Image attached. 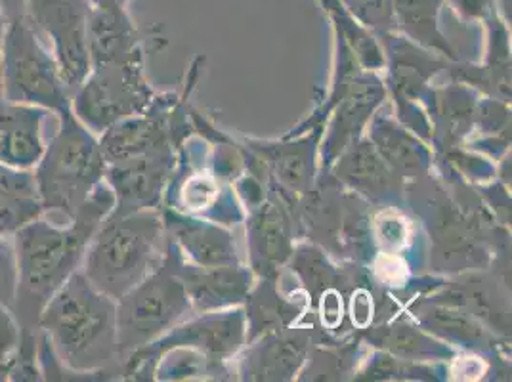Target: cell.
Instances as JSON below:
<instances>
[{"instance_id": "11", "label": "cell", "mask_w": 512, "mask_h": 382, "mask_svg": "<svg viewBox=\"0 0 512 382\" xmlns=\"http://www.w3.org/2000/svg\"><path fill=\"white\" fill-rule=\"evenodd\" d=\"M511 285L486 270L463 272L451 281H438L421 300L453 306L469 312L491 333L511 337Z\"/></svg>"}, {"instance_id": "34", "label": "cell", "mask_w": 512, "mask_h": 382, "mask_svg": "<svg viewBox=\"0 0 512 382\" xmlns=\"http://www.w3.org/2000/svg\"><path fill=\"white\" fill-rule=\"evenodd\" d=\"M41 214L39 199H0V234L14 235Z\"/></svg>"}, {"instance_id": "42", "label": "cell", "mask_w": 512, "mask_h": 382, "mask_svg": "<svg viewBox=\"0 0 512 382\" xmlns=\"http://www.w3.org/2000/svg\"><path fill=\"white\" fill-rule=\"evenodd\" d=\"M6 27H8V22H6V18H4V14H2V10H0V67H2V46H4Z\"/></svg>"}, {"instance_id": "8", "label": "cell", "mask_w": 512, "mask_h": 382, "mask_svg": "<svg viewBox=\"0 0 512 382\" xmlns=\"http://www.w3.org/2000/svg\"><path fill=\"white\" fill-rule=\"evenodd\" d=\"M245 337L247 321L243 310L203 312L201 318L172 327L163 337L132 352L121 361V375H125V379H142V375H153L155 363L172 348H190L218 365L230 360L243 348Z\"/></svg>"}, {"instance_id": "38", "label": "cell", "mask_w": 512, "mask_h": 382, "mask_svg": "<svg viewBox=\"0 0 512 382\" xmlns=\"http://www.w3.org/2000/svg\"><path fill=\"white\" fill-rule=\"evenodd\" d=\"M22 335L20 321L14 316L12 308L0 302V367L14 354Z\"/></svg>"}, {"instance_id": "41", "label": "cell", "mask_w": 512, "mask_h": 382, "mask_svg": "<svg viewBox=\"0 0 512 382\" xmlns=\"http://www.w3.org/2000/svg\"><path fill=\"white\" fill-rule=\"evenodd\" d=\"M90 8H106V6H127L128 0H85Z\"/></svg>"}, {"instance_id": "5", "label": "cell", "mask_w": 512, "mask_h": 382, "mask_svg": "<svg viewBox=\"0 0 512 382\" xmlns=\"http://www.w3.org/2000/svg\"><path fill=\"white\" fill-rule=\"evenodd\" d=\"M0 98L43 107L56 117L71 109V92L65 86L58 64L27 18L8 22L6 27Z\"/></svg>"}, {"instance_id": "40", "label": "cell", "mask_w": 512, "mask_h": 382, "mask_svg": "<svg viewBox=\"0 0 512 382\" xmlns=\"http://www.w3.org/2000/svg\"><path fill=\"white\" fill-rule=\"evenodd\" d=\"M0 10L6 18V22L22 20L27 10V0H0Z\"/></svg>"}, {"instance_id": "6", "label": "cell", "mask_w": 512, "mask_h": 382, "mask_svg": "<svg viewBox=\"0 0 512 382\" xmlns=\"http://www.w3.org/2000/svg\"><path fill=\"white\" fill-rule=\"evenodd\" d=\"M117 302L119 365L132 352L169 333L192 312V300L182 279L165 260Z\"/></svg>"}, {"instance_id": "1", "label": "cell", "mask_w": 512, "mask_h": 382, "mask_svg": "<svg viewBox=\"0 0 512 382\" xmlns=\"http://www.w3.org/2000/svg\"><path fill=\"white\" fill-rule=\"evenodd\" d=\"M113 207L115 199L104 180L65 226L52 224L41 214L14 234L18 295L12 312L22 329L39 331L37 321L46 300L81 270L92 237Z\"/></svg>"}, {"instance_id": "19", "label": "cell", "mask_w": 512, "mask_h": 382, "mask_svg": "<svg viewBox=\"0 0 512 382\" xmlns=\"http://www.w3.org/2000/svg\"><path fill=\"white\" fill-rule=\"evenodd\" d=\"M161 216L165 234L176 243L182 255H188L192 264L205 268L239 264L234 237L228 230L218 226V222H205L176 213L171 207L161 211Z\"/></svg>"}, {"instance_id": "27", "label": "cell", "mask_w": 512, "mask_h": 382, "mask_svg": "<svg viewBox=\"0 0 512 382\" xmlns=\"http://www.w3.org/2000/svg\"><path fill=\"white\" fill-rule=\"evenodd\" d=\"M245 302H247V312H245L247 344L270 331H278L293 325L299 319L300 312L306 304V300H291V297L281 295L278 277H262V281L256 287H251Z\"/></svg>"}, {"instance_id": "7", "label": "cell", "mask_w": 512, "mask_h": 382, "mask_svg": "<svg viewBox=\"0 0 512 382\" xmlns=\"http://www.w3.org/2000/svg\"><path fill=\"white\" fill-rule=\"evenodd\" d=\"M144 77V58L96 65L71 94V111L90 132L100 136L119 121L144 113L155 100Z\"/></svg>"}, {"instance_id": "24", "label": "cell", "mask_w": 512, "mask_h": 382, "mask_svg": "<svg viewBox=\"0 0 512 382\" xmlns=\"http://www.w3.org/2000/svg\"><path fill=\"white\" fill-rule=\"evenodd\" d=\"M413 318L427 333L446 340L448 344H457L474 352H484L495 346V337L490 329L461 308L419 298L413 308Z\"/></svg>"}, {"instance_id": "43", "label": "cell", "mask_w": 512, "mask_h": 382, "mask_svg": "<svg viewBox=\"0 0 512 382\" xmlns=\"http://www.w3.org/2000/svg\"><path fill=\"white\" fill-rule=\"evenodd\" d=\"M501 4H503L505 14H507V16H509V20H511V0H501Z\"/></svg>"}, {"instance_id": "3", "label": "cell", "mask_w": 512, "mask_h": 382, "mask_svg": "<svg viewBox=\"0 0 512 382\" xmlns=\"http://www.w3.org/2000/svg\"><path fill=\"white\" fill-rule=\"evenodd\" d=\"M165 241L159 209L109 213L86 249L81 272L98 291L119 300L161 264Z\"/></svg>"}, {"instance_id": "23", "label": "cell", "mask_w": 512, "mask_h": 382, "mask_svg": "<svg viewBox=\"0 0 512 382\" xmlns=\"http://www.w3.org/2000/svg\"><path fill=\"white\" fill-rule=\"evenodd\" d=\"M367 138L379 151L384 163L400 178L415 182L430 174L432 151L417 138V134L394 119L377 115Z\"/></svg>"}, {"instance_id": "16", "label": "cell", "mask_w": 512, "mask_h": 382, "mask_svg": "<svg viewBox=\"0 0 512 382\" xmlns=\"http://www.w3.org/2000/svg\"><path fill=\"white\" fill-rule=\"evenodd\" d=\"M314 346V331L308 327H283L249 342L239 360V375L245 381H291Z\"/></svg>"}, {"instance_id": "37", "label": "cell", "mask_w": 512, "mask_h": 382, "mask_svg": "<svg viewBox=\"0 0 512 382\" xmlns=\"http://www.w3.org/2000/svg\"><path fill=\"white\" fill-rule=\"evenodd\" d=\"M182 199H184V209L192 213H203L211 209L214 203L218 201V188L211 176L203 174H193L192 178L186 182L182 190Z\"/></svg>"}, {"instance_id": "30", "label": "cell", "mask_w": 512, "mask_h": 382, "mask_svg": "<svg viewBox=\"0 0 512 382\" xmlns=\"http://www.w3.org/2000/svg\"><path fill=\"white\" fill-rule=\"evenodd\" d=\"M490 33V54L488 65L482 67L488 94L501 102H511V48L505 23L497 16V10L484 20Z\"/></svg>"}, {"instance_id": "29", "label": "cell", "mask_w": 512, "mask_h": 382, "mask_svg": "<svg viewBox=\"0 0 512 382\" xmlns=\"http://www.w3.org/2000/svg\"><path fill=\"white\" fill-rule=\"evenodd\" d=\"M289 268L299 277L300 287L316 304L318 298L329 289H344L341 283L346 274L337 270L327 255L316 245H302L289 258Z\"/></svg>"}, {"instance_id": "22", "label": "cell", "mask_w": 512, "mask_h": 382, "mask_svg": "<svg viewBox=\"0 0 512 382\" xmlns=\"http://www.w3.org/2000/svg\"><path fill=\"white\" fill-rule=\"evenodd\" d=\"M388 41V58L384 67H388V85L394 94V100L421 102L425 100L428 83L448 69V60L436 58L427 48L411 43L406 37H396L394 33L383 35Z\"/></svg>"}, {"instance_id": "10", "label": "cell", "mask_w": 512, "mask_h": 382, "mask_svg": "<svg viewBox=\"0 0 512 382\" xmlns=\"http://www.w3.org/2000/svg\"><path fill=\"white\" fill-rule=\"evenodd\" d=\"M85 0H27L25 18L46 41L65 86L73 94L90 73Z\"/></svg>"}, {"instance_id": "14", "label": "cell", "mask_w": 512, "mask_h": 382, "mask_svg": "<svg viewBox=\"0 0 512 382\" xmlns=\"http://www.w3.org/2000/svg\"><path fill=\"white\" fill-rule=\"evenodd\" d=\"M327 170L342 188L384 209L398 207L406 190V180L390 169L371 140L362 136L344 149Z\"/></svg>"}, {"instance_id": "9", "label": "cell", "mask_w": 512, "mask_h": 382, "mask_svg": "<svg viewBox=\"0 0 512 382\" xmlns=\"http://www.w3.org/2000/svg\"><path fill=\"white\" fill-rule=\"evenodd\" d=\"M339 60L341 65L331 102L335 111L321 144L325 170L335 163L344 149L362 136L363 128L371 121L375 109L383 104L386 96L383 81L373 71L363 69L358 64L354 52L342 39H339Z\"/></svg>"}, {"instance_id": "15", "label": "cell", "mask_w": 512, "mask_h": 382, "mask_svg": "<svg viewBox=\"0 0 512 382\" xmlns=\"http://www.w3.org/2000/svg\"><path fill=\"white\" fill-rule=\"evenodd\" d=\"M321 125L310 136L297 142L253 144L251 148L268 170L272 190L285 203L293 218H297L300 197L312 190L316 182V151L321 138Z\"/></svg>"}, {"instance_id": "18", "label": "cell", "mask_w": 512, "mask_h": 382, "mask_svg": "<svg viewBox=\"0 0 512 382\" xmlns=\"http://www.w3.org/2000/svg\"><path fill=\"white\" fill-rule=\"evenodd\" d=\"M163 106V100L155 98L144 113L119 121L98 136L107 165L172 149L171 128Z\"/></svg>"}, {"instance_id": "2", "label": "cell", "mask_w": 512, "mask_h": 382, "mask_svg": "<svg viewBox=\"0 0 512 382\" xmlns=\"http://www.w3.org/2000/svg\"><path fill=\"white\" fill-rule=\"evenodd\" d=\"M58 360L83 381L107 379L119 367L117 302L79 270L46 300L37 321Z\"/></svg>"}, {"instance_id": "25", "label": "cell", "mask_w": 512, "mask_h": 382, "mask_svg": "<svg viewBox=\"0 0 512 382\" xmlns=\"http://www.w3.org/2000/svg\"><path fill=\"white\" fill-rule=\"evenodd\" d=\"M363 339L384 352L409 361H436L451 358L448 344L432 339L419 323L411 319H386L381 325L365 327Z\"/></svg>"}, {"instance_id": "28", "label": "cell", "mask_w": 512, "mask_h": 382, "mask_svg": "<svg viewBox=\"0 0 512 382\" xmlns=\"http://www.w3.org/2000/svg\"><path fill=\"white\" fill-rule=\"evenodd\" d=\"M442 4L444 0H392L396 31H402L411 43L457 62V52L440 29Z\"/></svg>"}, {"instance_id": "17", "label": "cell", "mask_w": 512, "mask_h": 382, "mask_svg": "<svg viewBox=\"0 0 512 382\" xmlns=\"http://www.w3.org/2000/svg\"><path fill=\"white\" fill-rule=\"evenodd\" d=\"M295 218L278 195L266 197L251 209L247 220L249 260L256 276L278 277L295 251Z\"/></svg>"}, {"instance_id": "20", "label": "cell", "mask_w": 512, "mask_h": 382, "mask_svg": "<svg viewBox=\"0 0 512 382\" xmlns=\"http://www.w3.org/2000/svg\"><path fill=\"white\" fill-rule=\"evenodd\" d=\"M46 115L43 107L0 98V163L23 170L37 167L46 148Z\"/></svg>"}, {"instance_id": "12", "label": "cell", "mask_w": 512, "mask_h": 382, "mask_svg": "<svg viewBox=\"0 0 512 382\" xmlns=\"http://www.w3.org/2000/svg\"><path fill=\"white\" fill-rule=\"evenodd\" d=\"M167 235V234H165ZM165 260L169 262L172 272L182 279L186 293L192 300L193 310L197 312H214L222 308L237 306L245 302L253 287V272L237 266H218L205 268L188 262L176 243L167 235L165 241Z\"/></svg>"}, {"instance_id": "35", "label": "cell", "mask_w": 512, "mask_h": 382, "mask_svg": "<svg viewBox=\"0 0 512 382\" xmlns=\"http://www.w3.org/2000/svg\"><path fill=\"white\" fill-rule=\"evenodd\" d=\"M18 295V256L14 241L0 234V302L14 306Z\"/></svg>"}, {"instance_id": "21", "label": "cell", "mask_w": 512, "mask_h": 382, "mask_svg": "<svg viewBox=\"0 0 512 382\" xmlns=\"http://www.w3.org/2000/svg\"><path fill=\"white\" fill-rule=\"evenodd\" d=\"M86 41L92 67L142 58V39L127 6L88 8Z\"/></svg>"}, {"instance_id": "39", "label": "cell", "mask_w": 512, "mask_h": 382, "mask_svg": "<svg viewBox=\"0 0 512 382\" xmlns=\"http://www.w3.org/2000/svg\"><path fill=\"white\" fill-rule=\"evenodd\" d=\"M463 20L484 22L491 12H495V0H449Z\"/></svg>"}, {"instance_id": "36", "label": "cell", "mask_w": 512, "mask_h": 382, "mask_svg": "<svg viewBox=\"0 0 512 382\" xmlns=\"http://www.w3.org/2000/svg\"><path fill=\"white\" fill-rule=\"evenodd\" d=\"M0 199H39L33 170L0 163Z\"/></svg>"}, {"instance_id": "4", "label": "cell", "mask_w": 512, "mask_h": 382, "mask_svg": "<svg viewBox=\"0 0 512 382\" xmlns=\"http://www.w3.org/2000/svg\"><path fill=\"white\" fill-rule=\"evenodd\" d=\"M60 125L33 169L43 213L71 220L106 176L107 161L98 136L73 115H58Z\"/></svg>"}, {"instance_id": "31", "label": "cell", "mask_w": 512, "mask_h": 382, "mask_svg": "<svg viewBox=\"0 0 512 382\" xmlns=\"http://www.w3.org/2000/svg\"><path fill=\"white\" fill-rule=\"evenodd\" d=\"M358 340H350L344 344H325V346H312L308 354V369L306 377L310 381H339L344 375H350L356 365L358 354Z\"/></svg>"}, {"instance_id": "13", "label": "cell", "mask_w": 512, "mask_h": 382, "mask_svg": "<svg viewBox=\"0 0 512 382\" xmlns=\"http://www.w3.org/2000/svg\"><path fill=\"white\" fill-rule=\"evenodd\" d=\"M172 165V149L109 163L104 180L115 199L111 213L128 214L159 209L161 197L172 176Z\"/></svg>"}, {"instance_id": "32", "label": "cell", "mask_w": 512, "mask_h": 382, "mask_svg": "<svg viewBox=\"0 0 512 382\" xmlns=\"http://www.w3.org/2000/svg\"><path fill=\"white\" fill-rule=\"evenodd\" d=\"M356 381H400V379H436L432 367H427L423 361H409L396 358L388 352H377L373 358L365 361L362 369L354 375Z\"/></svg>"}, {"instance_id": "26", "label": "cell", "mask_w": 512, "mask_h": 382, "mask_svg": "<svg viewBox=\"0 0 512 382\" xmlns=\"http://www.w3.org/2000/svg\"><path fill=\"white\" fill-rule=\"evenodd\" d=\"M434 106H430V117H434L432 142L438 148H457L474 128L478 100L469 86L453 83L442 90L430 92Z\"/></svg>"}, {"instance_id": "33", "label": "cell", "mask_w": 512, "mask_h": 382, "mask_svg": "<svg viewBox=\"0 0 512 382\" xmlns=\"http://www.w3.org/2000/svg\"><path fill=\"white\" fill-rule=\"evenodd\" d=\"M341 2L365 29L375 31L379 35L396 33L392 0H341Z\"/></svg>"}]
</instances>
